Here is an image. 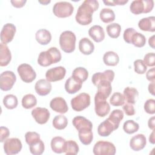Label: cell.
Instances as JSON below:
<instances>
[{"label":"cell","instance_id":"1","mask_svg":"<svg viewBox=\"0 0 155 155\" xmlns=\"http://www.w3.org/2000/svg\"><path fill=\"white\" fill-rule=\"evenodd\" d=\"M99 7L97 1L85 0L79 7L75 16L76 21L80 25H87L93 21V13Z\"/></svg>","mask_w":155,"mask_h":155},{"label":"cell","instance_id":"2","mask_svg":"<svg viewBox=\"0 0 155 155\" xmlns=\"http://www.w3.org/2000/svg\"><path fill=\"white\" fill-rule=\"evenodd\" d=\"M62 58L60 51L54 47H50L47 51H41L38 58V63L42 67H48L59 62Z\"/></svg>","mask_w":155,"mask_h":155},{"label":"cell","instance_id":"3","mask_svg":"<svg viewBox=\"0 0 155 155\" xmlns=\"http://www.w3.org/2000/svg\"><path fill=\"white\" fill-rule=\"evenodd\" d=\"M76 38L71 31H64L59 36V45L61 50L67 53H72L75 50Z\"/></svg>","mask_w":155,"mask_h":155},{"label":"cell","instance_id":"4","mask_svg":"<svg viewBox=\"0 0 155 155\" xmlns=\"http://www.w3.org/2000/svg\"><path fill=\"white\" fill-rule=\"evenodd\" d=\"M154 1L153 0H135L130 5L131 12L134 15L148 13L153 10Z\"/></svg>","mask_w":155,"mask_h":155},{"label":"cell","instance_id":"5","mask_svg":"<svg viewBox=\"0 0 155 155\" xmlns=\"http://www.w3.org/2000/svg\"><path fill=\"white\" fill-rule=\"evenodd\" d=\"M74 10L73 5L66 1L58 2L54 4L53 7V14L60 18H64L70 16Z\"/></svg>","mask_w":155,"mask_h":155},{"label":"cell","instance_id":"6","mask_svg":"<svg viewBox=\"0 0 155 155\" xmlns=\"http://www.w3.org/2000/svg\"><path fill=\"white\" fill-rule=\"evenodd\" d=\"M116 151V147L113 143L104 140L97 142L93 148V152L95 155H114Z\"/></svg>","mask_w":155,"mask_h":155},{"label":"cell","instance_id":"7","mask_svg":"<svg viewBox=\"0 0 155 155\" xmlns=\"http://www.w3.org/2000/svg\"><path fill=\"white\" fill-rule=\"evenodd\" d=\"M90 105V96L86 93H81L72 98L71 105L76 111H81Z\"/></svg>","mask_w":155,"mask_h":155},{"label":"cell","instance_id":"8","mask_svg":"<svg viewBox=\"0 0 155 155\" xmlns=\"http://www.w3.org/2000/svg\"><path fill=\"white\" fill-rule=\"evenodd\" d=\"M106 99L97 93L94 96V111L96 114L101 117L107 116L110 111V104Z\"/></svg>","mask_w":155,"mask_h":155},{"label":"cell","instance_id":"9","mask_svg":"<svg viewBox=\"0 0 155 155\" xmlns=\"http://www.w3.org/2000/svg\"><path fill=\"white\" fill-rule=\"evenodd\" d=\"M21 80L25 83H31L36 77V73L32 67L28 64H20L17 69Z\"/></svg>","mask_w":155,"mask_h":155},{"label":"cell","instance_id":"10","mask_svg":"<svg viewBox=\"0 0 155 155\" xmlns=\"http://www.w3.org/2000/svg\"><path fill=\"white\" fill-rule=\"evenodd\" d=\"M16 81L15 74L12 71H5L0 75V88L4 91L10 90Z\"/></svg>","mask_w":155,"mask_h":155},{"label":"cell","instance_id":"11","mask_svg":"<svg viewBox=\"0 0 155 155\" xmlns=\"http://www.w3.org/2000/svg\"><path fill=\"white\" fill-rule=\"evenodd\" d=\"M22 147L21 141L16 137L7 139L4 143V152L7 155L18 154L21 151Z\"/></svg>","mask_w":155,"mask_h":155},{"label":"cell","instance_id":"12","mask_svg":"<svg viewBox=\"0 0 155 155\" xmlns=\"http://www.w3.org/2000/svg\"><path fill=\"white\" fill-rule=\"evenodd\" d=\"M66 74V69L62 66L48 69L45 73L46 79L49 82H56L63 79Z\"/></svg>","mask_w":155,"mask_h":155},{"label":"cell","instance_id":"13","mask_svg":"<svg viewBox=\"0 0 155 155\" xmlns=\"http://www.w3.org/2000/svg\"><path fill=\"white\" fill-rule=\"evenodd\" d=\"M16 28L14 24L12 23L5 24L1 31V41L4 44L10 42L15 36Z\"/></svg>","mask_w":155,"mask_h":155},{"label":"cell","instance_id":"14","mask_svg":"<svg viewBox=\"0 0 155 155\" xmlns=\"http://www.w3.org/2000/svg\"><path fill=\"white\" fill-rule=\"evenodd\" d=\"M31 115L38 124L42 125L48 122L50 119V113L46 108L36 107L31 111Z\"/></svg>","mask_w":155,"mask_h":155},{"label":"cell","instance_id":"15","mask_svg":"<svg viewBox=\"0 0 155 155\" xmlns=\"http://www.w3.org/2000/svg\"><path fill=\"white\" fill-rule=\"evenodd\" d=\"M50 107L52 110L61 114L66 113L68 110L65 100L61 97H56L52 99L50 102Z\"/></svg>","mask_w":155,"mask_h":155},{"label":"cell","instance_id":"16","mask_svg":"<svg viewBox=\"0 0 155 155\" xmlns=\"http://www.w3.org/2000/svg\"><path fill=\"white\" fill-rule=\"evenodd\" d=\"M108 118L101 122L97 127V133L100 136L107 137L110 136L111 133L117 129Z\"/></svg>","mask_w":155,"mask_h":155},{"label":"cell","instance_id":"17","mask_svg":"<svg viewBox=\"0 0 155 155\" xmlns=\"http://www.w3.org/2000/svg\"><path fill=\"white\" fill-rule=\"evenodd\" d=\"M147 144L146 137L143 134H137L131 137L130 147L134 151H139L144 148Z\"/></svg>","mask_w":155,"mask_h":155},{"label":"cell","instance_id":"18","mask_svg":"<svg viewBox=\"0 0 155 155\" xmlns=\"http://www.w3.org/2000/svg\"><path fill=\"white\" fill-rule=\"evenodd\" d=\"M114 78V72L111 70H107L104 72H97L94 73L91 78L92 83L95 85L99 84L101 81L106 80L110 82H112Z\"/></svg>","mask_w":155,"mask_h":155},{"label":"cell","instance_id":"19","mask_svg":"<svg viewBox=\"0 0 155 155\" xmlns=\"http://www.w3.org/2000/svg\"><path fill=\"white\" fill-rule=\"evenodd\" d=\"M51 88L52 87L50 82L44 79L38 80L35 85V89L36 93L42 96L48 94L50 93Z\"/></svg>","mask_w":155,"mask_h":155},{"label":"cell","instance_id":"20","mask_svg":"<svg viewBox=\"0 0 155 155\" xmlns=\"http://www.w3.org/2000/svg\"><path fill=\"white\" fill-rule=\"evenodd\" d=\"M82 82L70 76L65 83V91L69 94H74L79 91L82 87Z\"/></svg>","mask_w":155,"mask_h":155},{"label":"cell","instance_id":"21","mask_svg":"<svg viewBox=\"0 0 155 155\" xmlns=\"http://www.w3.org/2000/svg\"><path fill=\"white\" fill-rule=\"evenodd\" d=\"M138 27L142 31L154 32L155 31V17L152 16L141 19L138 22Z\"/></svg>","mask_w":155,"mask_h":155},{"label":"cell","instance_id":"22","mask_svg":"<svg viewBox=\"0 0 155 155\" xmlns=\"http://www.w3.org/2000/svg\"><path fill=\"white\" fill-rule=\"evenodd\" d=\"M88 35L96 42H101L105 38L104 30L103 28L99 25L91 27L88 30Z\"/></svg>","mask_w":155,"mask_h":155},{"label":"cell","instance_id":"23","mask_svg":"<svg viewBox=\"0 0 155 155\" xmlns=\"http://www.w3.org/2000/svg\"><path fill=\"white\" fill-rule=\"evenodd\" d=\"M12 59L11 51L6 44H0V65L5 67L8 65Z\"/></svg>","mask_w":155,"mask_h":155},{"label":"cell","instance_id":"24","mask_svg":"<svg viewBox=\"0 0 155 155\" xmlns=\"http://www.w3.org/2000/svg\"><path fill=\"white\" fill-rule=\"evenodd\" d=\"M72 124L75 128L79 131L84 128H93L91 122L84 116H78L73 119Z\"/></svg>","mask_w":155,"mask_h":155},{"label":"cell","instance_id":"25","mask_svg":"<svg viewBox=\"0 0 155 155\" xmlns=\"http://www.w3.org/2000/svg\"><path fill=\"white\" fill-rule=\"evenodd\" d=\"M79 49L82 54L90 55L94 51V45L88 38H83L79 42Z\"/></svg>","mask_w":155,"mask_h":155},{"label":"cell","instance_id":"26","mask_svg":"<svg viewBox=\"0 0 155 155\" xmlns=\"http://www.w3.org/2000/svg\"><path fill=\"white\" fill-rule=\"evenodd\" d=\"M111 83V82L106 80L101 81L99 82L96 86L97 87V91L96 93L104 97V98L107 99L112 91Z\"/></svg>","mask_w":155,"mask_h":155},{"label":"cell","instance_id":"27","mask_svg":"<svg viewBox=\"0 0 155 155\" xmlns=\"http://www.w3.org/2000/svg\"><path fill=\"white\" fill-rule=\"evenodd\" d=\"M36 41L42 45H46L51 40V35L50 32L44 28L38 30L35 34Z\"/></svg>","mask_w":155,"mask_h":155},{"label":"cell","instance_id":"28","mask_svg":"<svg viewBox=\"0 0 155 155\" xmlns=\"http://www.w3.org/2000/svg\"><path fill=\"white\" fill-rule=\"evenodd\" d=\"M65 140L62 137L56 136L51 140V148L53 152L57 154L64 153L65 144Z\"/></svg>","mask_w":155,"mask_h":155},{"label":"cell","instance_id":"29","mask_svg":"<svg viewBox=\"0 0 155 155\" xmlns=\"http://www.w3.org/2000/svg\"><path fill=\"white\" fill-rule=\"evenodd\" d=\"M78 136L81 142L85 145L90 144L93 139V134L91 128H84L79 130Z\"/></svg>","mask_w":155,"mask_h":155},{"label":"cell","instance_id":"30","mask_svg":"<svg viewBox=\"0 0 155 155\" xmlns=\"http://www.w3.org/2000/svg\"><path fill=\"white\" fill-rule=\"evenodd\" d=\"M123 95L127 103L133 105L136 103V99L139 96V92L134 87H127L124 89Z\"/></svg>","mask_w":155,"mask_h":155},{"label":"cell","instance_id":"31","mask_svg":"<svg viewBox=\"0 0 155 155\" xmlns=\"http://www.w3.org/2000/svg\"><path fill=\"white\" fill-rule=\"evenodd\" d=\"M103 61L108 66H116L119 62V57L114 51H108L104 54Z\"/></svg>","mask_w":155,"mask_h":155},{"label":"cell","instance_id":"32","mask_svg":"<svg viewBox=\"0 0 155 155\" xmlns=\"http://www.w3.org/2000/svg\"><path fill=\"white\" fill-rule=\"evenodd\" d=\"M101 20L104 23H110L114 21L115 14L113 10L109 8H102L99 13Z\"/></svg>","mask_w":155,"mask_h":155},{"label":"cell","instance_id":"33","mask_svg":"<svg viewBox=\"0 0 155 155\" xmlns=\"http://www.w3.org/2000/svg\"><path fill=\"white\" fill-rule=\"evenodd\" d=\"M71 76L83 83L88 77V71L84 67H79L73 71Z\"/></svg>","mask_w":155,"mask_h":155},{"label":"cell","instance_id":"34","mask_svg":"<svg viewBox=\"0 0 155 155\" xmlns=\"http://www.w3.org/2000/svg\"><path fill=\"white\" fill-rule=\"evenodd\" d=\"M130 44H132L136 47H142L146 44V38L142 33L136 31L131 36Z\"/></svg>","mask_w":155,"mask_h":155},{"label":"cell","instance_id":"35","mask_svg":"<svg viewBox=\"0 0 155 155\" xmlns=\"http://www.w3.org/2000/svg\"><path fill=\"white\" fill-rule=\"evenodd\" d=\"M52 124L53 127L57 130H64L68 125V119L64 115H57L54 117Z\"/></svg>","mask_w":155,"mask_h":155},{"label":"cell","instance_id":"36","mask_svg":"<svg viewBox=\"0 0 155 155\" xmlns=\"http://www.w3.org/2000/svg\"><path fill=\"white\" fill-rule=\"evenodd\" d=\"M22 106L25 109H30L37 104V99L32 94H27L22 99Z\"/></svg>","mask_w":155,"mask_h":155},{"label":"cell","instance_id":"37","mask_svg":"<svg viewBox=\"0 0 155 155\" xmlns=\"http://www.w3.org/2000/svg\"><path fill=\"white\" fill-rule=\"evenodd\" d=\"M2 102L5 107L9 110H12L16 108L18 104V101L16 96L12 94H7L6 96H5L3 98Z\"/></svg>","mask_w":155,"mask_h":155},{"label":"cell","instance_id":"38","mask_svg":"<svg viewBox=\"0 0 155 155\" xmlns=\"http://www.w3.org/2000/svg\"><path fill=\"white\" fill-rule=\"evenodd\" d=\"M107 33L108 35L111 38H117L120 34L121 27L117 23H111L108 24L107 27Z\"/></svg>","mask_w":155,"mask_h":155},{"label":"cell","instance_id":"39","mask_svg":"<svg viewBox=\"0 0 155 155\" xmlns=\"http://www.w3.org/2000/svg\"><path fill=\"white\" fill-rule=\"evenodd\" d=\"M79 146L74 140H69L65 142L64 151L65 154H77L79 153Z\"/></svg>","mask_w":155,"mask_h":155},{"label":"cell","instance_id":"40","mask_svg":"<svg viewBox=\"0 0 155 155\" xmlns=\"http://www.w3.org/2000/svg\"><path fill=\"white\" fill-rule=\"evenodd\" d=\"M124 118V113L122 110L116 109L114 110L109 115L108 119L116 127H119L120 121Z\"/></svg>","mask_w":155,"mask_h":155},{"label":"cell","instance_id":"41","mask_svg":"<svg viewBox=\"0 0 155 155\" xmlns=\"http://www.w3.org/2000/svg\"><path fill=\"white\" fill-rule=\"evenodd\" d=\"M139 128V125L133 120H128L124 123L123 130L124 131L128 134H133L138 131Z\"/></svg>","mask_w":155,"mask_h":155},{"label":"cell","instance_id":"42","mask_svg":"<svg viewBox=\"0 0 155 155\" xmlns=\"http://www.w3.org/2000/svg\"><path fill=\"white\" fill-rule=\"evenodd\" d=\"M29 148L30 151L32 154L41 155L44 151L45 145L43 141L41 139H40L39 140L29 145Z\"/></svg>","mask_w":155,"mask_h":155},{"label":"cell","instance_id":"43","mask_svg":"<svg viewBox=\"0 0 155 155\" xmlns=\"http://www.w3.org/2000/svg\"><path fill=\"white\" fill-rule=\"evenodd\" d=\"M125 100L124 96L119 92L114 93L110 99V104L115 107L123 105L125 103Z\"/></svg>","mask_w":155,"mask_h":155},{"label":"cell","instance_id":"44","mask_svg":"<svg viewBox=\"0 0 155 155\" xmlns=\"http://www.w3.org/2000/svg\"><path fill=\"white\" fill-rule=\"evenodd\" d=\"M25 139L26 143L30 145L33 144V143L39 140L40 139V135L35 131H28L25 134Z\"/></svg>","mask_w":155,"mask_h":155},{"label":"cell","instance_id":"45","mask_svg":"<svg viewBox=\"0 0 155 155\" xmlns=\"http://www.w3.org/2000/svg\"><path fill=\"white\" fill-rule=\"evenodd\" d=\"M134 71L139 74H144L147 70V66L145 64L143 60L142 59H137L134 61Z\"/></svg>","mask_w":155,"mask_h":155},{"label":"cell","instance_id":"46","mask_svg":"<svg viewBox=\"0 0 155 155\" xmlns=\"http://www.w3.org/2000/svg\"><path fill=\"white\" fill-rule=\"evenodd\" d=\"M143 107L146 113L150 114H154L155 113V100L153 99L147 100Z\"/></svg>","mask_w":155,"mask_h":155},{"label":"cell","instance_id":"47","mask_svg":"<svg viewBox=\"0 0 155 155\" xmlns=\"http://www.w3.org/2000/svg\"><path fill=\"white\" fill-rule=\"evenodd\" d=\"M143 62L147 66L154 67L155 65V54L154 53L151 52L147 53L143 58Z\"/></svg>","mask_w":155,"mask_h":155},{"label":"cell","instance_id":"48","mask_svg":"<svg viewBox=\"0 0 155 155\" xmlns=\"http://www.w3.org/2000/svg\"><path fill=\"white\" fill-rule=\"evenodd\" d=\"M122 109L127 116H133L135 114V110L133 105L127 102L123 105Z\"/></svg>","mask_w":155,"mask_h":155},{"label":"cell","instance_id":"49","mask_svg":"<svg viewBox=\"0 0 155 155\" xmlns=\"http://www.w3.org/2000/svg\"><path fill=\"white\" fill-rule=\"evenodd\" d=\"M136 31L133 28H127L124 31V35H123V38H124V40L125 41V42L128 44H130L131 37L133 35V34Z\"/></svg>","mask_w":155,"mask_h":155},{"label":"cell","instance_id":"50","mask_svg":"<svg viewBox=\"0 0 155 155\" xmlns=\"http://www.w3.org/2000/svg\"><path fill=\"white\" fill-rule=\"evenodd\" d=\"M10 135V131L8 128L5 127H1L0 128V141L4 142L7 138Z\"/></svg>","mask_w":155,"mask_h":155},{"label":"cell","instance_id":"51","mask_svg":"<svg viewBox=\"0 0 155 155\" xmlns=\"http://www.w3.org/2000/svg\"><path fill=\"white\" fill-rule=\"evenodd\" d=\"M128 2V0H111V1H104L103 2L105 5L115 6L116 5H123Z\"/></svg>","mask_w":155,"mask_h":155},{"label":"cell","instance_id":"52","mask_svg":"<svg viewBox=\"0 0 155 155\" xmlns=\"http://www.w3.org/2000/svg\"><path fill=\"white\" fill-rule=\"evenodd\" d=\"M154 68L153 67L152 68L150 69L147 73H146V78L148 81L150 82H154L155 81V71Z\"/></svg>","mask_w":155,"mask_h":155},{"label":"cell","instance_id":"53","mask_svg":"<svg viewBox=\"0 0 155 155\" xmlns=\"http://www.w3.org/2000/svg\"><path fill=\"white\" fill-rule=\"evenodd\" d=\"M27 1L26 0H15V1H10L11 4H12V5L16 8H21L22 7H24Z\"/></svg>","mask_w":155,"mask_h":155},{"label":"cell","instance_id":"54","mask_svg":"<svg viewBox=\"0 0 155 155\" xmlns=\"http://www.w3.org/2000/svg\"><path fill=\"white\" fill-rule=\"evenodd\" d=\"M154 122H155V117L154 116H153L151 117H150L148 121V127L153 130H154Z\"/></svg>","mask_w":155,"mask_h":155},{"label":"cell","instance_id":"55","mask_svg":"<svg viewBox=\"0 0 155 155\" xmlns=\"http://www.w3.org/2000/svg\"><path fill=\"white\" fill-rule=\"evenodd\" d=\"M154 87H155L154 82H151V83L149 84L148 87L150 93H151L153 96L154 95Z\"/></svg>","mask_w":155,"mask_h":155},{"label":"cell","instance_id":"56","mask_svg":"<svg viewBox=\"0 0 155 155\" xmlns=\"http://www.w3.org/2000/svg\"><path fill=\"white\" fill-rule=\"evenodd\" d=\"M148 44L153 49L155 48L154 47V35H153L152 36L150 37L149 39H148Z\"/></svg>","mask_w":155,"mask_h":155},{"label":"cell","instance_id":"57","mask_svg":"<svg viewBox=\"0 0 155 155\" xmlns=\"http://www.w3.org/2000/svg\"><path fill=\"white\" fill-rule=\"evenodd\" d=\"M149 142L152 143L154 144L155 143V138H154V130H153L152 133L150 134L149 136Z\"/></svg>","mask_w":155,"mask_h":155},{"label":"cell","instance_id":"58","mask_svg":"<svg viewBox=\"0 0 155 155\" xmlns=\"http://www.w3.org/2000/svg\"><path fill=\"white\" fill-rule=\"evenodd\" d=\"M39 3L42 4H44V5H47V4L50 3L51 1H38Z\"/></svg>","mask_w":155,"mask_h":155}]
</instances>
